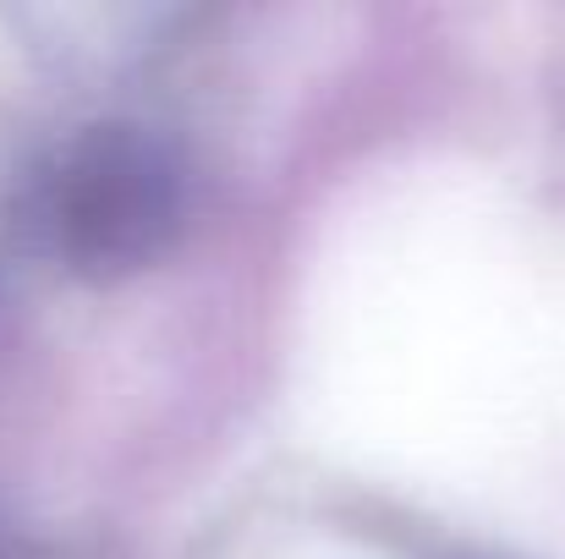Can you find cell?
<instances>
[{"instance_id": "1", "label": "cell", "mask_w": 565, "mask_h": 559, "mask_svg": "<svg viewBox=\"0 0 565 559\" xmlns=\"http://www.w3.org/2000/svg\"><path fill=\"white\" fill-rule=\"evenodd\" d=\"M188 225V160L143 121H88L44 176V236L88 286L160 264Z\"/></svg>"}, {"instance_id": "2", "label": "cell", "mask_w": 565, "mask_h": 559, "mask_svg": "<svg viewBox=\"0 0 565 559\" xmlns=\"http://www.w3.org/2000/svg\"><path fill=\"white\" fill-rule=\"evenodd\" d=\"M0 559H22V544H17V533L0 522Z\"/></svg>"}]
</instances>
